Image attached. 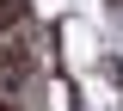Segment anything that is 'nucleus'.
<instances>
[{
  "instance_id": "nucleus-1",
  "label": "nucleus",
  "mask_w": 123,
  "mask_h": 111,
  "mask_svg": "<svg viewBox=\"0 0 123 111\" xmlns=\"http://www.w3.org/2000/svg\"><path fill=\"white\" fill-rule=\"evenodd\" d=\"M25 86H31V56L18 43H0V105L12 111L18 99H25Z\"/></svg>"
},
{
  "instance_id": "nucleus-2",
  "label": "nucleus",
  "mask_w": 123,
  "mask_h": 111,
  "mask_svg": "<svg viewBox=\"0 0 123 111\" xmlns=\"http://www.w3.org/2000/svg\"><path fill=\"white\" fill-rule=\"evenodd\" d=\"M18 19H25V0H0V37L18 31Z\"/></svg>"
}]
</instances>
